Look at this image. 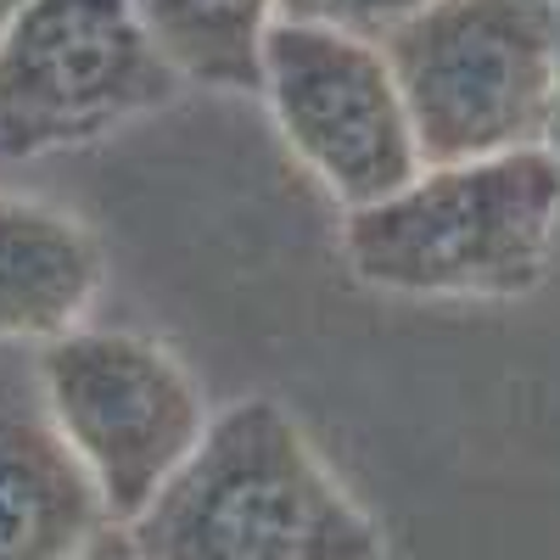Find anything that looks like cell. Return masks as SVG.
Returning <instances> with one entry per match:
<instances>
[{
	"instance_id": "6da1fadb",
	"label": "cell",
	"mask_w": 560,
	"mask_h": 560,
	"mask_svg": "<svg viewBox=\"0 0 560 560\" xmlns=\"http://www.w3.org/2000/svg\"><path fill=\"white\" fill-rule=\"evenodd\" d=\"M124 533L140 560H382L370 516L275 398L219 409Z\"/></svg>"
},
{
	"instance_id": "7a4b0ae2",
	"label": "cell",
	"mask_w": 560,
	"mask_h": 560,
	"mask_svg": "<svg viewBox=\"0 0 560 560\" xmlns=\"http://www.w3.org/2000/svg\"><path fill=\"white\" fill-rule=\"evenodd\" d=\"M560 230V168L549 152L438 163L342 224L348 269L393 298H522Z\"/></svg>"
},
{
	"instance_id": "3957f363",
	"label": "cell",
	"mask_w": 560,
	"mask_h": 560,
	"mask_svg": "<svg viewBox=\"0 0 560 560\" xmlns=\"http://www.w3.org/2000/svg\"><path fill=\"white\" fill-rule=\"evenodd\" d=\"M382 51L427 168L544 152L560 79L555 0H438Z\"/></svg>"
},
{
	"instance_id": "277c9868",
	"label": "cell",
	"mask_w": 560,
	"mask_h": 560,
	"mask_svg": "<svg viewBox=\"0 0 560 560\" xmlns=\"http://www.w3.org/2000/svg\"><path fill=\"white\" fill-rule=\"evenodd\" d=\"M39 404L96 482L113 527H129L213 427L174 348L96 325L39 348Z\"/></svg>"
},
{
	"instance_id": "5b68a950",
	"label": "cell",
	"mask_w": 560,
	"mask_h": 560,
	"mask_svg": "<svg viewBox=\"0 0 560 560\" xmlns=\"http://www.w3.org/2000/svg\"><path fill=\"white\" fill-rule=\"evenodd\" d=\"M174 96L129 0H28L0 34V163L90 147Z\"/></svg>"
},
{
	"instance_id": "8992f818",
	"label": "cell",
	"mask_w": 560,
	"mask_h": 560,
	"mask_svg": "<svg viewBox=\"0 0 560 560\" xmlns=\"http://www.w3.org/2000/svg\"><path fill=\"white\" fill-rule=\"evenodd\" d=\"M258 96L292 158L348 213L387 202L427 168L387 51L370 39L280 18L264 45Z\"/></svg>"
},
{
	"instance_id": "52a82bcc",
	"label": "cell",
	"mask_w": 560,
	"mask_h": 560,
	"mask_svg": "<svg viewBox=\"0 0 560 560\" xmlns=\"http://www.w3.org/2000/svg\"><path fill=\"white\" fill-rule=\"evenodd\" d=\"M107 504L45 404L0 398V560H84Z\"/></svg>"
},
{
	"instance_id": "ba28073f",
	"label": "cell",
	"mask_w": 560,
	"mask_h": 560,
	"mask_svg": "<svg viewBox=\"0 0 560 560\" xmlns=\"http://www.w3.org/2000/svg\"><path fill=\"white\" fill-rule=\"evenodd\" d=\"M96 292V236L51 202L0 191V342L51 348L84 331Z\"/></svg>"
},
{
	"instance_id": "9c48e42d",
	"label": "cell",
	"mask_w": 560,
	"mask_h": 560,
	"mask_svg": "<svg viewBox=\"0 0 560 560\" xmlns=\"http://www.w3.org/2000/svg\"><path fill=\"white\" fill-rule=\"evenodd\" d=\"M179 84L258 90L280 0H129Z\"/></svg>"
},
{
	"instance_id": "30bf717a",
	"label": "cell",
	"mask_w": 560,
	"mask_h": 560,
	"mask_svg": "<svg viewBox=\"0 0 560 560\" xmlns=\"http://www.w3.org/2000/svg\"><path fill=\"white\" fill-rule=\"evenodd\" d=\"M432 7L438 0H280V18L319 23V28H337V34L382 45L387 34H398L404 23H415L420 12H432Z\"/></svg>"
},
{
	"instance_id": "8fae6325",
	"label": "cell",
	"mask_w": 560,
	"mask_h": 560,
	"mask_svg": "<svg viewBox=\"0 0 560 560\" xmlns=\"http://www.w3.org/2000/svg\"><path fill=\"white\" fill-rule=\"evenodd\" d=\"M84 560H140V555H135V544H129V533H124V527H107L96 544L84 549Z\"/></svg>"
},
{
	"instance_id": "7c38bea8",
	"label": "cell",
	"mask_w": 560,
	"mask_h": 560,
	"mask_svg": "<svg viewBox=\"0 0 560 560\" xmlns=\"http://www.w3.org/2000/svg\"><path fill=\"white\" fill-rule=\"evenodd\" d=\"M544 152L555 158V168H560V79H555V118H549V140H544Z\"/></svg>"
},
{
	"instance_id": "4fadbf2b",
	"label": "cell",
	"mask_w": 560,
	"mask_h": 560,
	"mask_svg": "<svg viewBox=\"0 0 560 560\" xmlns=\"http://www.w3.org/2000/svg\"><path fill=\"white\" fill-rule=\"evenodd\" d=\"M23 12H28V0H0V34H7Z\"/></svg>"
},
{
	"instance_id": "5bb4252c",
	"label": "cell",
	"mask_w": 560,
	"mask_h": 560,
	"mask_svg": "<svg viewBox=\"0 0 560 560\" xmlns=\"http://www.w3.org/2000/svg\"><path fill=\"white\" fill-rule=\"evenodd\" d=\"M555 7H560V0H555Z\"/></svg>"
}]
</instances>
